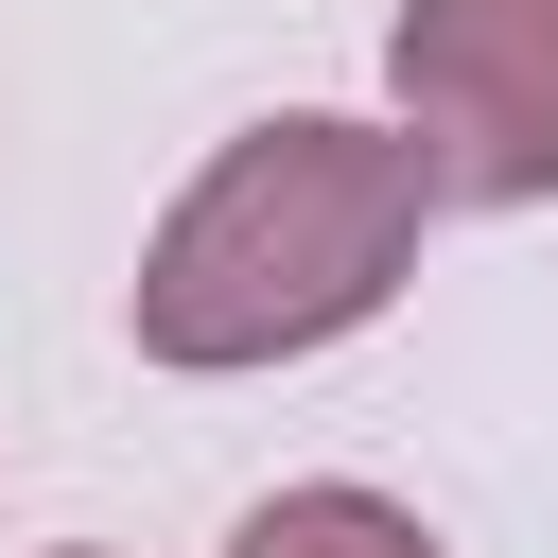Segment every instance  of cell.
I'll use <instances>...</instances> for the list:
<instances>
[{
	"mask_svg": "<svg viewBox=\"0 0 558 558\" xmlns=\"http://www.w3.org/2000/svg\"><path fill=\"white\" fill-rule=\"evenodd\" d=\"M418 227H436V174H418L401 122L279 105L157 209V244L122 279V331L157 366H296V349H331L401 296Z\"/></svg>",
	"mask_w": 558,
	"mask_h": 558,
	"instance_id": "6da1fadb",
	"label": "cell"
},
{
	"mask_svg": "<svg viewBox=\"0 0 558 558\" xmlns=\"http://www.w3.org/2000/svg\"><path fill=\"white\" fill-rule=\"evenodd\" d=\"M384 87L436 192H488V209L558 192V0H401Z\"/></svg>",
	"mask_w": 558,
	"mask_h": 558,
	"instance_id": "7a4b0ae2",
	"label": "cell"
},
{
	"mask_svg": "<svg viewBox=\"0 0 558 558\" xmlns=\"http://www.w3.org/2000/svg\"><path fill=\"white\" fill-rule=\"evenodd\" d=\"M227 558H436V523L384 506V488H279V506L227 523Z\"/></svg>",
	"mask_w": 558,
	"mask_h": 558,
	"instance_id": "3957f363",
	"label": "cell"
},
{
	"mask_svg": "<svg viewBox=\"0 0 558 558\" xmlns=\"http://www.w3.org/2000/svg\"><path fill=\"white\" fill-rule=\"evenodd\" d=\"M70 558H105V541H70Z\"/></svg>",
	"mask_w": 558,
	"mask_h": 558,
	"instance_id": "277c9868",
	"label": "cell"
}]
</instances>
